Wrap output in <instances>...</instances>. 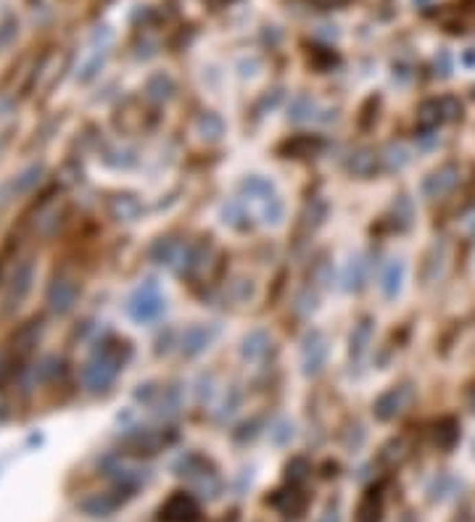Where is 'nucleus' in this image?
<instances>
[{
  "instance_id": "obj_9",
  "label": "nucleus",
  "mask_w": 475,
  "mask_h": 522,
  "mask_svg": "<svg viewBox=\"0 0 475 522\" xmlns=\"http://www.w3.org/2000/svg\"><path fill=\"white\" fill-rule=\"evenodd\" d=\"M457 182V169L454 167H443L439 171H433L428 180H425V195H443L446 190H452Z\"/></svg>"
},
{
  "instance_id": "obj_16",
  "label": "nucleus",
  "mask_w": 475,
  "mask_h": 522,
  "mask_svg": "<svg viewBox=\"0 0 475 522\" xmlns=\"http://www.w3.org/2000/svg\"><path fill=\"white\" fill-rule=\"evenodd\" d=\"M198 135L204 140H220L222 135V119L217 114H204L198 119Z\"/></svg>"
},
{
  "instance_id": "obj_14",
  "label": "nucleus",
  "mask_w": 475,
  "mask_h": 522,
  "mask_svg": "<svg viewBox=\"0 0 475 522\" xmlns=\"http://www.w3.org/2000/svg\"><path fill=\"white\" fill-rule=\"evenodd\" d=\"M375 167H378V156L373 151H356L351 153V158H349V169L359 174V177H367V174H373Z\"/></svg>"
},
{
  "instance_id": "obj_21",
  "label": "nucleus",
  "mask_w": 475,
  "mask_h": 522,
  "mask_svg": "<svg viewBox=\"0 0 475 522\" xmlns=\"http://www.w3.org/2000/svg\"><path fill=\"white\" fill-rule=\"evenodd\" d=\"M286 148L290 153H296V156H309V153H314L320 148V140H314V137H296V140H290Z\"/></svg>"
},
{
  "instance_id": "obj_6",
  "label": "nucleus",
  "mask_w": 475,
  "mask_h": 522,
  "mask_svg": "<svg viewBox=\"0 0 475 522\" xmlns=\"http://www.w3.org/2000/svg\"><path fill=\"white\" fill-rule=\"evenodd\" d=\"M161 517L167 522H196L198 520V506L196 501L185 496V493H177V496H172L167 506L161 509Z\"/></svg>"
},
{
  "instance_id": "obj_12",
  "label": "nucleus",
  "mask_w": 475,
  "mask_h": 522,
  "mask_svg": "<svg viewBox=\"0 0 475 522\" xmlns=\"http://www.w3.org/2000/svg\"><path fill=\"white\" fill-rule=\"evenodd\" d=\"M270 351V337L267 333H262V330H256L251 335L243 340V356L246 359H262V356Z\"/></svg>"
},
{
  "instance_id": "obj_15",
  "label": "nucleus",
  "mask_w": 475,
  "mask_h": 522,
  "mask_svg": "<svg viewBox=\"0 0 475 522\" xmlns=\"http://www.w3.org/2000/svg\"><path fill=\"white\" fill-rule=\"evenodd\" d=\"M370 335H373V324H370V320H362L354 327V333H351V354L354 356L364 354L367 346H370Z\"/></svg>"
},
{
  "instance_id": "obj_19",
  "label": "nucleus",
  "mask_w": 475,
  "mask_h": 522,
  "mask_svg": "<svg viewBox=\"0 0 475 522\" xmlns=\"http://www.w3.org/2000/svg\"><path fill=\"white\" fill-rule=\"evenodd\" d=\"M262 203H264V206H262V217H264L267 224H270V222L272 224H277V222L283 220V201H280L275 193H272L270 198H264Z\"/></svg>"
},
{
  "instance_id": "obj_17",
  "label": "nucleus",
  "mask_w": 475,
  "mask_h": 522,
  "mask_svg": "<svg viewBox=\"0 0 475 522\" xmlns=\"http://www.w3.org/2000/svg\"><path fill=\"white\" fill-rule=\"evenodd\" d=\"M222 214H224V224H230L235 230H246L248 227V214H246V209L240 203H227Z\"/></svg>"
},
{
  "instance_id": "obj_4",
  "label": "nucleus",
  "mask_w": 475,
  "mask_h": 522,
  "mask_svg": "<svg viewBox=\"0 0 475 522\" xmlns=\"http://www.w3.org/2000/svg\"><path fill=\"white\" fill-rule=\"evenodd\" d=\"M409 401H412V388L409 385L391 388V390H386V393L375 401V417L383 422L393 420V417H399V414L407 409Z\"/></svg>"
},
{
  "instance_id": "obj_10",
  "label": "nucleus",
  "mask_w": 475,
  "mask_h": 522,
  "mask_svg": "<svg viewBox=\"0 0 475 522\" xmlns=\"http://www.w3.org/2000/svg\"><path fill=\"white\" fill-rule=\"evenodd\" d=\"M364 274H367V264L362 261V256H351V259L346 261V267H343V274H340L343 287H346V290H356V287H362V283H364Z\"/></svg>"
},
{
  "instance_id": "obj_23",
  "label": "nucleus",
  "mask_w": 475,
  "mask_h": 522,
  "mask_svg": "<svg viewBox=\"0 0 475 522\" xmlns=\"http://www.w3.org/2000/svg\"><path fill=\"white\" fill-rule=\"evenodd\" d=\"M459 227H462V233H465V235L475 237V209H470V211H465V214H462Z\"/></svg>"
},
{
  "instance_id": "obj_11",
  "label": "nucleus",
  "mask_w": 475,
  "mask_h": 522,
  "mask_svg": "<svg viewBox=\"0 0 475 522\" xmlns=\"http://www.w3.org/2000/svg\"><path fill=\"white\" fill-rule=\"evenodd\" d=\"M441 121H443V111H441V103L439 101H430V103H423V106H420V114H417V127H420L423 132L436 130Z\"/></svg>"
},
{
  "instance_id": "obj_2",
  "label": "nucleus",
  "mask_w": 475,
  "mask_h": 522,
  "mask_svg": "<svg viewBox=\"0 0 475 522\" xmlns=\"http://www.w3.org/2000/svg\"><path fill=\"white\" fill-rule=\"evenodd\" d=\"M119 364H121V354L119 348H103L101 354L95 356L85 370V380L90 388H106L119 372Z\"/></svg>"
},
{
  "instance_id": "obj_13",
  "label": "nucleus",
  "mask_w": 475,
  "mask_h": 522,
  "mask_svg": "<svg viewBox=\"0 0 475 522\" xmlns=\"http://www.w3.org/2000/svg\"><path fill=\"white\" fill-rule=\"evenodd\" d=\"M74 301V285H69L67 280H56V285L51 287V306L56 311H67Z\"/></svg>"
},
{
  "instance_id": "obj_8",
  "label": "nucleus",
  "mask_w": 475,
  "mask_h": 522,
  "mask_svg": "<svg viewBox=\"0 0 475 522\" xmlns=\"http://www.w3.org/2000/svg\"><path fill=\"white\" fill-rule=\"evenodd\" d=\"M402 280H404V264L402 259H391L389 264L380 272V290L386 298H393L402 290Z\"/></svg>"
},
{
  "instance_id": "obj_3",
  "label": "nucleus",
  "mask_w": 475,
  "mask_h": 522,
  "mask_svg": "<svg viewBox=\"0 0 475 522\" xmlns=\"http://www.w3.org/2000/svg\"><path fill=\"white\" fill-rule=\"evenodd\" d=\"M325 359H327V340L320 330H312L306 333L301 340V367L306 375H317L325 367Z\"/></svg>"
},
{
  "instance_id": "obj_22",
  "label": "nucleus",
  "mask_w": 475,
  "mask_h": 522,
  "mask_svg": "<svg viewBox=\"0 0 475 522\" xmlns=\"http://www.w3.org/2000/svg\"><path fill=\"white\" fill-rule=\"evenodd\" d=\"M114 209H117V214L119 217H124V220H130V217H135L137 214V201L132 198V195H119L117 203H114Z\"/></svg>"
},
{
  "instance_id": "obj_7",
  "label": "nucleus",
  "mask_w": 475,
  "mask_h": 522,
  "mask_svg": "<svg viewBox=\"0 0 475 522\" xmlns=\"http://www.w3.org/2000/svg\"><path fill=\"white\" fill-rule=\"evenodd\" d=\"M214 335H217V330H214V327H206V324L187 327L185 333H183V354L196 356V354H201V351H206V348L211 346Z\"/></svg>"
},
{
  "instance_id": "obj_18",
  "label": "nucleus",
  "mask_w": 475,
  "mask_h": 522,
  "mask_svg": "<svg viewBox=\"0 0 475 522\" xmlns=\"http://www.w3.org/2000/svg\"><path fill=\"white\" fill-rule=\"evenodd\" d=\"M314 117V103L306 95H299L296 101L290 103V119L293 121H306V119Z\"/></svg>"
},
{
  "instance_id": "obj_5",
  "label": "nucleus",
  "mask_w": 475,
  "mask_h": 522,
  "mask_svg": "<svg viewBox=\"0 0 475 522\" xmlns=\"http://www.w3.org/2000/svg\"><path fill=\"white\" fill-rule=\"evenodd\" d=\"M187 253H190V246H185L183 240H174V237H164L153 246V259L174 272H185Z\"/></svg>"
},
{
  "instance_id": "obj_20",
  "label": "nucleus",
  "mask_w": 475,
  "mask_h": 522,
  "mask_svg": "<svg viewBox=\"0 0 475 522\" xmlns=\"http://www.w3.org/2000/svg\"><path fill=\"white\" fill-rule=\"evenodd\" d=\"M378 517H380V504H378V496L370 493V496L362 501V506H359L356 522H378Z\"/></svg>"
},
{
  "instance_id": "obj_1",
  "label": "nucleus",
  "mask_w": 475,
  "mask_h": 522,
  "mask_svg": "<svg viewBox=\"0 0 475 522\" xmlns=\"http://www.w3.org/2000/svg\"><path fill=\"white\" fill-rule=\"evenodd\" d=\"M130 314H132V320L137 322H153L159 320L161 314H164V309H167V301H164V296H161V290L159 285L148 280L146 285H140L135 290V296L130 298Z\"/></svg>"
}]
</instances>
